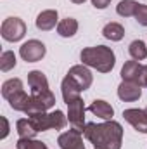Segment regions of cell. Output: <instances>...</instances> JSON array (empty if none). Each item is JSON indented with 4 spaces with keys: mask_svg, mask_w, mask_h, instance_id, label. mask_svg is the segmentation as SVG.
<instances>
[{
    "mask_svg": "<svg viewBox=\"0 0 147 149\" xmlns=\"http://www.w3.org/2000/svg\"><path fill=\"white\" fill-rule=\"evenodd\" d=\"M83 135L95 149H121L123 144V127L114 120L104 123H87Z\"/></svg>",
    "mask_w": 147,
    "mask_h": 149,
    "instance_id": "6da1fadb",
    "label": "cell"
},
{
    "mask_svg": "<svg viewBox=\"0 0 147 149\" xmlns=\"http://www.w3.org/2000/svg\"><path fill=\"white\" fill-rule=\"evenodd\" d=\"M81 64L97 70L99 73H111L116 64V56L111 47L97 45V47H87L80 52Z\"/></svg>",
    "mask_w": 147,
    "mask_h": 149,
    "instance_id": "7a4b0ae2",
    "label": "cell"
},
{
    "mask_svg": "<svg viewBox=\"0 0 147 149\" xmlns=\"http://www.w3.org/2000/svg\"><path fill=\"white\" fill-rule=\"evenodd\" d=\"M31 125L37 128V132H47L50 128L54 130H62L66 125H68V116L61 109H55L52 113H35L31 116H28Z\"/></svg>",
    "mask_w": 147,
    "mask_h": 149,
    "instance_id": "3957f363",
    "label": "cell"
},
{
    "mask_svg": "<svg viewBox=\"0 0 147 149\" xmlns=\"http://www.w3.org/2000/svg\"><path fill=\"white\" fill-rule=\"evenodd\" d=\"M0 35L7 42H19L26 35V23L21 17H7L0 26Z\"/></svg>",
    "mask_w": 147,
    "mask_h": 149,
    "instance_id": "277c9868",
    "label": "cell"
},
{
    "mask_svg": "<svg viewBox=\"0 0 147 149\" xmlns=\"http://www.w3.org/2000/svg\"><path fill=\"white\" fill-rule=\"evenodd\" d=\"M45 54H47L45 43L40 42V40H35V38L24 42V43L19 47V56H21V59L26 61V63H38V61H42V59L45 57Z\"/></svg>",
    "mask_w": 147,
    "mask_h": 149,
    "instance_id": "5b68a950",
    "label": "cell"
},
{
    "mask_svg": "<svg viewBox=\"0 0 147 149\" xmlns=\"http://www.w3.org/2000/svg\"><path fill=\"white\" fill-rule=\"evenodd\" d=\"M68 121L74 130H80V132L85 130V125H87L85 123V104L81 97H78L76 101L68 104Z\"/></svg>",
    "mask_w": 147,
    "mask_h": 149,
    "instance_id": "8992f818",
    "label": "cell"
},
{
    "mask_svg": "<svg viewBox=\"0 0 147 149\" xmlns=\"http://www.w3.org/2000/svg\"><path fill=\"white\" fill-rule=\"evenodd\" d=\"M121 78L125 81H133L144 87V66L139 61H126L121 68Z\"/></svg>",
    "mask_w": 147,
    "mask_h": 149,
    "instance_id": "52a82bcc",
    "label": "cell"
},
{
    "mask_svg": "<svg viewBox=\"0 0 147 149\" xmlns=\"http://www.w3.org/2000/svg\"><path fill=\"white\" fill-rule=\"evenodd\" d=\"M68 76H71L74 80V83L81 88V90H88L92 81H94V76H92V71L88 70V66L85 64H74L69 68L68 71Z\"/></svg>",
    "mask_w": 147,
    "mask_h": 149,
    "instance_id": "ba28073f",
    "label": "cell"
},
{
    "mask_svg": "<svg viewBox=\"0 0 147 149\" xmlns=\"http://www.w3.org/2000/svg\"><path fill=\"white\" fill-rule=\"evenodd\" d=\"M57 144L61 149H81L85 148L83 144V132L80 130H66L57 137Z\"/></svg>",
    "mask_w": 147,
    "mask_h": 149,
    "instance_id": "9c48e42d",
    "label": "cell"
},
{
    "mask_svg": "<svg viewBox=\"0 0 147 149\" xmlns=\"http://www.w3.org/2000/svg\"><path fill=\"white\" fill-rule=\"evenodd\" d=\"M123 118L140 134H147V114L144 109L139 108H130L123 111Z\"/></svg>",
    "mask_w": 147,
    "mask_h": 149,
    "instance_id": "30bf717a",
    "label": "cell"
},
{
    "mask_svg": "<svg viewBox=\"0 0 147 149\" xmlns=\"http://www.w3.org/2000/svg\"><path fill=\"white\" fill-rule=\"evenodd\" d=\"M118 97L125 102H135L142 97V87L133 81H121L118 87Z\"/></svg>",
    "mask_w": 147,
    "mask_h": 149,
    "instance_id": "8fae6325",
    "label": "cell"
},
{
    "mask_svg": "<svg viewBox=\"0 0 147 149\" xmlns=\"http://www.w3.org/2000/svg\"><path fill=\"white\" fill-rule=\"evenodd\" d=\"M35 24H37L38 30L42 31H50L54 30L57 24H59V14L55 9H47V10H42L35 19Z\"/></svg>",
    "mask_w": 147,
    "mask_h": 149,
    "instance_id": "7c38bea8",
    "label": "cell"
},
{
    "mask_svg": "<svg viewBox=\"0 0 147 149\" xmlns=\"http://www.w3.org/2000/svg\"><path fill=\"white\" fill-rule=\"evenodd\" d=\"M61 92H62V99H64V102L66 104H69V102H73L76 101L78 97H81L80 94L83 92L76 83H74V80L71 76H64V80H62V83H61Z\"/></svg>",
    "mask_w": 147,
    "mask_h": 149,
    "instance_id": "4fadbf2b",
    "label": "cell"
},
{
    "mask_svg": "<svg viewBox=\"0 0 147 149\" xmlns=\"http://www.w3.org/2000/svg\"><path fill=\"white\" fill-rule=\"evenodd\" d=\"M88 111L92 113V114H95L97 118L104 120V121L112 120V116H114V108L111 106L109 102L102 101V99H95V101L88 106Z\"/></svg>",
    "mask_w": 147,
    "mask_h": 149,
    "instance_id": "5bb4252c",
    "label": "cell"
},
{
    "mask_svg": "<svg viewBox=\"0 0 147 149\" xmlns=\"http://www.w3.org/2000/svg\"><path fill=\"white\" fill-rule=\"evenodd\" d=\"M21 92H24V85H23V80L21 78H10V80L3 81V85H2V97L5 101L14 99Z\"/></svg>",
    "mask_w": 147,
    "mask_h": 149,
    "instance_id": "9a60e30c",
    "label": "cell"
},
{
    "mask_svg": "<svg viewBox=\"0 0 147 149\" xmlns=\"http://www.w3.org/2000/svg\"><path fill=\"white\" fill-rule=\"evenodd\" d=\"M57 33L62 38H71L78 33V21L74 17H66L62 21H59L57 24Z\"/></svg>",
    "mask_w": 147,
    "mask_h": 149,
    "instance_id": "2e32d148",
    "label": "cell"
},
{
    "mask_svg": "<svg viewBox=\"0 0 147 149\" xmlns=\"http://www.w3.org/2000/svg\"><path fill=\"white\" fill-rule=\"evenodd\" d=\"M16 130H17V135L19 139H35L37 135V128L31 125L30 118H21L16 121Z\"/></svg>",
    "mask_w": 147,
    "mask_h": 149,
    "instance_id": "e0dca14e",
    "label": "cell"
},
{
    "mask_svg": "<svg viewBox=\"0 0 147 149\" xmlns=\"http://www.w3.org/2000/svg\"><path fill=\"white\" fill-rule=\"evenodd\" d=\"M102 35H104V38H107L111 42H119L125 37V28L119 23H107L102 28Z\"/></svg>",
    "mask_w": 147,
    "mask_h": 149,
    "instance_id": "ac0fdd59",
    "label": "cell"
},
{
    "mask_svg": "<svg viewBox=\"0 0 147 149\" xmlns=\"http://www.w3.org/2000/svg\"><path fill=\"white\" fill-rule=\"evenodd\" d=\"M139 5H140V3L135 2V0H121V2L116 5V12H118L121 17H132V16H135Z\"/></svg>",
    "mask_w": 147,
    "mask_h": 149,
    "instance_id": "d6986e66",
    "label": "cell"
},
{
    "mask_svg": "<svg viewBox=\"0 0 147 149\" xmlns=\"http://www.w3.org/2000/svg\"><path fill=\"white\" fill-rule=\"evenodd\" d=\"M128 52L132 56V59L135 61H144L147 57V45L144 40H133L128 47Z\"/></svg>",
    "mask_w": 147,
    "mask_h": 149,
    "instance_id": "ffe728a7",
    "label": "cell"
},
{
    "mask_svg": "<svg viewBox=\"0 0 147 149\" xmlns=\"http://www.w3.org/2000/svg\"><path fill=\"white\" fill-rule=\"evenodd\" d=\"M28 85H30V88H49V80H47L45 73L33 70L28 73Z\"/></svg>",
    "mask_w": 147,
    "mask_h": 149,
    "instance_id": "44dd1931",
    "label": "cell"
},
{
    "mask_svg": "<svg viewBox=\"0 0 147 149\" xmlns=\"http://www.w3.org/2000/svg\"><path fill=\"white\" fill-rule=\"evenodd\" d=\"M16 63H17V59H16V54L12 50H3L2 52V56H0V70L3 73L16 68Z\"/></svg>",
    "mask_w": 147,
    "mask_h": 149,
    "instance_id": "7402d4cb",
    "label": "cell"
},
{
    "mask_svg": "<svg viewBox=\"0 0 147 149\" xmlns=\"http://www.w3.org/2000/svg\"><path fill=\"white\" fill-rule=\"evenodd\" d=\"M16 149H49L45 142L37 139H19L16 142Z\"/></svg>",
    "mask_w": 147,
    "mask_h": 149,
    "instance_id": "603a6c76",
    "label": "cell"
},
{
    "mask_svg": "<svg viewBox=\"0 0 147 149\" xmlns=\"http://www.w3.org/2000/svg\"><path fill=\"white\" fill-rule=\"evenodd\" d=\"M133 17L137 19V23L140 26H147V5L146 3H140L139 5V9H137V12H135Z\"/></svg>",
    "mask_w": 147,
    "mask_h": 149,
    "instance_id": "cb8c5ba5",
    "label": "cell"
},
{
    "mask_svg": "<svg viewBox=\"0 0 147 149\" xmlns=\"http://www.w3.org/2000/svg\"><path fill=\"white\" fill-rule=\"evenodd\" d=\"M0 121H2V125H3V128H2V134H0V139L3 141V139L9 135V121H7V118H5V116H0Z\"/></svg>",
    "mask_w": 147,
    "mask_h": 149,
    "instance_id": "d4e9b609",
    "label": "cell"
},
{
    "mask_svg": "<svg viewBox=\"0 0 147 149\" xmlns=\"http://www.w3.org/2000/svg\"><path fill=\"white\" fill-rule=\"evenodd\" d=\"M109 3H111V0H92V5L95 9H106Z\"/></svg>",
    "mask_w": 147,
    "mask_h": 149,
    "instance_id": "484cf974",
    "label": "cell"
},
{
    "mask_svg": "<svg viewBox=\"0 0 147 149\" xmlns=\"http://www.w3.org/2000/svg\"><path fill=\"white\" fill-rule=\"evenodd\" d=\"M144 87H147V66H144Z\"/></svg>",
    "mask_w": 147,
    "mask_h": 149,
    "instance_id": "4316f807",
    "label": "cell"
},
{
    "mask_svg": "<svg viewBox=\"0 0 147 149\" xmlns=\"http://www.w3.org/2000/svg\"><path fill=\"white\" fill-rule=\"evenodd\" d=\"M69 2H73V3H83V2H87V0H69Z\"/></svg>",
    "mask_w": 147,
    "mask_h": 149,
    "instance_id": "83f0119b",
    "label": "cell"
},
{
    "mask_svg": "<svg viewBox=\"0 0 147 149\" xmlns=\"http://www.w3.org/2000/svg\"><path fill=\"white\" fill-rule=\"evenodd\" d=\"M144 111H146V114H147V108H146V109H144Z\"/></svg>",
    "mask_w": 147,
    "mask_h": 149,
    "instance_id": "f1b7e54d",
    "label": "cell"
},
{
    "mask_svg": "<svg viewBox=\"0 0 147 149\" xmlns=\"http://www.w3.org/2000/svg\"><path fill=\"white\" fill-rule=\"evenodd\" d=\"M81 149H85V148H81Z\"/></svg>",
    "mask_w": 147,
    "mask_h": 149,
    "instance_id": "f546056e",
    "label": "cell"
}]
</instances>
